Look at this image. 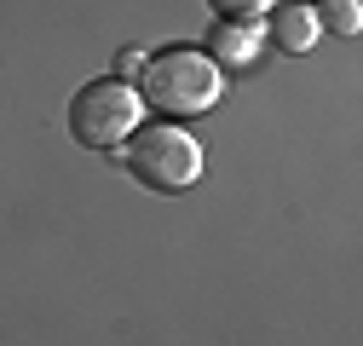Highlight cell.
I'll return each instance as SVG.
<instances>
[{
  "instance_id": "1",
  "label": "cell",
  "mask_w": 363,
  "mask_h": 346,
  "mask_svg": "<svg viewBox=\"0 0 363 346\" xmlns=\"http://www.w3.org/2000/svg\"><path fill=\"white\" fill-rule=\"evenodd\" d=\"M133 93H139V104H150L162 121H185V116H202V110L219 104L225 69L196 47H162L156 58H145Z\"/></svg>"
},
{
  "instance_id": "2",
  "label": "cell",
  "mask_w": 363,
  "mask_h": 346,
  "mask_svg": "<svg viewBox=\"0 0 363 346\" xmlns=\"http://www.w3.org/2000/svg\"><path fill=\"white\" fill-rule=\"evenodd\" d=\"M116 150H121L127 173L150 191H191L202 179V145L173 121H139Z\"/></svg>"
},
{
  "instance_id": "3",
  "label": "cell",
  "mask_w": 363,
  "mask_h": 346,
  "mask_svg": "<svg viewBox=\"0 0 363 346\" xmlns=\"http://www.w3.org/2000/svg\"><path fill=\"white\" fill-rule=\"evenodd\" d=\"M139 121H145L139 93H133V81H116V75L86 81L81 93L69 99V133L86 150H116Z\"/></svg>"
},
{
  "instance_id": "4",
  "label": "cell",
  "mask_w": 363,
  "mask_h": 346,
  "mask_svg": "<svg viewBox=\"0 0 363 346\" xmlns=\"http://www.w3.org/2000/svg\"><path fill=\"white\" fill-rule=\"evenodd\" d=\"M265 12H271V18H265L259 35H265L277 52H311L317 35H323V29H317V12L300 6V0H283V6H265Z\"/></svg>"
},
{
  "instance_id": "5",
  "label": "cell",
  "mask_w": 363,
  "mask_h": 346,
  "mask_svg": "<svg viewBox=\"0 0 363 346\" xmlns=\"http://www.w3.org/2000/svg\"><path fill=\"white\" fill-rule=\"evenodd\" d=\"M259 52V23L254 18H219L208 29V58L225 69V64H248Z\"/></svg>"
},
{
  "instance_id": "6",
  "label": "cell",
  "mask_w": 363,
  "mask_h": 346,
  "mask_svg": "<svg viewBox=\"0 0 363 346\" xmlns=\"http://www.w3.org/2000/svg\"><path fill=\"white\" fill-rule=\"evenodd\" d=\"M311 12H317V29L323 35H357L363 0H323V6H311Z\"/></svg>"
},
{
  "instance_id": "7",
  "label": "cell",
  "mask_w": 363,
  "mask_h": 346,
  "mask_svg": "<svg viewBox=\"0 0 363 346\" xmlns=\"http://www.w3.org/2000/svg\"><path fill=\"white\" fill-rule=\"evenodd\" d=\"M208 6H213L219 18H259L271 0H208Z\"/></svg>"
},
{
  "instance_id": "8",
  "label": "cell",
  "mask_w": 363,
  "mask_h": 346,
  "mask_svg": "<svg viewBox=\"0 0 363 346\" xmlns=\"http://www.w3.org/2000/svg\"><path fill=\"white\" fill-rule=\"evenodd\" d=\"M139 69H145V47H121L116 52V81L121 75H139Z\"/></svg>"
},
{
  "instance_id": "9",
  "label": "cell",
  "mask_w": 363,
  "mask_h": 346,
  "mask_svg": "<svg viewBox=\"0 0 363 346\" xmlns=\"http://www.w3.org/2000/svg\"><path fill=\"white\" fill-rule=\"evenodd\" d=\"M300 6H311V0H300Z\"/></svg>"
}]
</instances>
